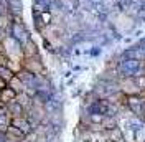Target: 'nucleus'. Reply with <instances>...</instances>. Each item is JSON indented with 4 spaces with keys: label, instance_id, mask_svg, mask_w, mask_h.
Listing matches in <instances>:
<instances>
[{
    "label": "nucleus",
    "instance_id": "f257e3e1",
    "mask_svg": "<svg viewBox=\"0 0 145 142\" xmlns=\"http://www.w3.org/2000/svg\"><path fill=\"white\" fill-rule=\"evenodd\" d=\"M22 68L30 71V73H33V74H36V76L45 74V66H43V63H41L38 55L36 56H30V58H23L22 60Z\"/></svg>",
    "mask_w": 145,
    "mask_h": 142
},
{
    "label": "nucleus",
    "instance_id": "f03ea898",
    "mask_svg": "<svg viewBox=\"0 0 145 142\" xmlns=\"http://www.w3.org/2000/svg\"><path fill=\"white\" fill-rule=\"evenodd\" d=\"M10 124L17 126L20 131H23V134L25 135H28V134L33 132V126H31V122L28 121L25 116H20V117H12V122Z\"/></svg>",
    "mask_w": 145,
    "mask_h": 142
},
{
    "label": "nucleus",
    "instance_id": "7ed1b4c3",
    "mask_svg": "<svg viewBox=\"0 0 145 142\" xmlns=\"http://www.w3.org/2000/svg\"><path fill=\"white\" fill-rule=\"evenodd\" d=\"M5 109H7V112L10 114V117H20V116H25V107L22 106L17 99L12 101V103H8V104L5 106Z\"/></svg>",
    "mask_w": 145,
    "mask_h": 142
},
{
    "label": "nucleus",
    "instance_id": "20e7f679",
    "mask_svg": "<svg viewBox=\"0 0 145 142\" xmlns=\"http://www.w3.org/2000/svg\"><path fill=\"white\" fill-rule=\"evenodd\" d=\"M5 134H7V141H23V139H27V135L23 134V131H20L17 126L10 124L8 127H7V131H5Z\"/></svg>",
    "mask_w": 145,
    "mask_h": 142
},
{
    "label": "nucleus",
    "instance_id": "39448f33",
    "mask_svg": "<svg viewBox=\"0 0 145 142\" xmlns=\"http://www.w3.org/2000/svg\"><path fill=\"white\" fill-rule=\"evenodd\" d=\"M17 94H18V93L13 88H10V86L0 89V103L7 106L8 103H12V101H15V99H17Z\"/></svg>",
    "mask_w": 145,
    "mask_h": 142
},
{
    "label": "nucleus",
    "instance_id": "423d86ee",
    "mask_svg": "<svg viewBox=\"0 0 145 142\" xmlns=\"http://www.w3.org/2000/svg\"><path fill=\"white\" fill-rule=\"evenodd\" d=\"M22 53H23V58H30V56H36L38 55V46L33 40H27V43L23 45L22 48Z\"/></svg>",
    "mask_w": 145,
    "mask_h": 142
},
{
    "label": "nucleus",
    "instance_id": "0eeeda50",
    "mask_svg": "<svg viewBox=\"0 0 145 142\" xmlns=\"http://www.w3.org/2000/svg\"><path fill=\"white\" fill-rule=\"evenodd\" d=\"M102 129H104V132H110V131H114V129H117V121H116V117L114 116H104V119H102Z\"/></svg>",
    "mask_w": 145,
    "mask_h": 142
},
{
    "label": "nucleus",
    "instance_id": "6e6552de",
    "mask_svg": "<svg viewBox=\"0 0 145 142\" xmlns=\"http://www.w3.org/2000/svg\"><path fill=\"white\" fill-rule=\"evenodd\" d=\"M8 86H10V88H13L17 93H23V91H25V84L22 83V80L18 78L17 74H15V76L8 81Z\"/></svg>",
    "mask_w": 145,
    "mask_h": 142
},
{
    "label": "nucleus",
    "instance_id": "1a4fd4ad",
    "mask_svg": "<svg viewBox=\"0 0 145 142\" xmlns=\"http://www.w3.org/2000/svg\"><path fill=\"white\" fill-rule=\"evenodd\" d=\"M7 86H8V81H7V80H3V78L0 76V89L7 88Z\"/></svg>",
    "mask_w": 145,
    "mask_h": 142
},
{
    "label": "nucleus",
    "instance_id": "9d476101",
    "mask_svg": "<svg viewBox=\"0 0 145 142\" xmlns=\"http://www.w3.org/2000/svg\"><path fill=\"white\" fill-rule=\"evenodd\" d=\"M106 142H116V141H112V139H107V141H106Z\"/></svg>",
    "mask_w": 145,
    "mask_h": 142
},
{
    "label": "nucleus",
    "instance_id": "9b49d317",
    "mask_svg": "<svg viewBox=\"0 0 145 142\" xmlns=\"http://www.w3.org/2000/svg\"><path fill=\"white\" fill-rule=\"evenodd\" d=\"M18 142H30V141H27V139H23V141H18Z\"/></svg>",
    "mask_w": 145,
    "mask_h": 142
},
{
    "label": "nucleus",
    "instance_id": "f8f14e48",
    "mask_svg": "<svg viewBox=\"0 0 145 142\" xmlns=\"http://www.w3.org/2000/svg\"><path fill=\"white\" fill-rule=\"evenodd\" d=\"M144 142H145V141H144Z\"/></svg>",
    "mask_w": 145,
    "mask_h": 142
}]
</instances>
